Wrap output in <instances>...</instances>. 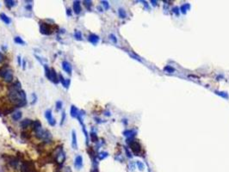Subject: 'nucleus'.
I'll use <instances>...</instances> for the list:
<instances>
[{
  "label": "nucleus",
  "instance_id": "nucleus-7",
  "mask_svg": "<svg viewBox=\"0 0 229 172\" xmlns=\"http://www.w3.org/2000/svg\"><path fill=\"white\" fill-rule=\"evenodd\" d=\"M74 166L76 169H80L82 167H83V157L78 155L75 158V160H74Z\"/></svg>",
  "mask_w": 229,
  "mask_h": 172
},
{
  "label": "nucleus",
  "instance_id": "nucleus-21",
  "mask_svg": "<svg viewBox=\"0 0 229 172\" xmlns=\"http://www.w3.org/2000/svg\"><path fill=\"white\" fill-rule=\"evenodd\" d=\"M74 37H75L76 40H78V41H81V40H82V34H81V32L78 31V30H76V31L74 32Z\"/></svg>",
  "mask_w": 229,
  "mask_h": 172
},
{
  "label": "nucleus",
  "instance_id": "nucleus-30",
  "mask_svg": "<svg viewBox=\"0 0 229 172\" xmlns=\"http://www.w3.org/2000/svg\"><path fill=\"white\" fill-rule=\"evenodd\" d=\"M66 13H67V15H69V16H71V10L70 9H67V11H66Z\"/></svg>",
  "mask_w": 229,
  "mask_h": 172
},
{
  "label": "nucleus",
  "instance_id": "nucleus-18",
  "mask_svg": "<svg viewBox=\"0 0 229 172\" xmlns=\"http://www.w3.org/2000/svg\"><path fill=\"white\" fill-rule=\"evenodd\" d=\"M98 36L97 35H89V37H88V40L91 42V43H93V44H96L97 41H98Z\"/></svg>",
  "mask_w": 229,
  "mask_h": 172
},
{
  "label": "nucleus",
  "instance_id": "nucleus-2",
  "mask_svg": "<svg viewBox=\"0 0 229 172\" xmlns=\"http://www.w3.org/2000/svg\"><path fill=\"white\" fill-rule=\"evenodd\" d=\"M66 153L63 151L62 146H58L56 147V149L54 150V153H53V161L59 164L60 166H62L63 163L66 160Z\"/></svg>",
  "mask_w": 229,
  "mask_h": 172
},
{
  "label": "nucleus",
  "instance_id": "nucleus-6",
  "mask_svg": "<svg viewBox=\"0 0 229 172\" xmlns=\"http://www.w3.org/2000/svg\"><path fill=\"white\" fill-rule=\"evenodd\" d=\"M45 117L46 119L47 120L48 123L50 126H55L56 124V121H55V119L53 118V114H52V110L48 109L45 112Z\"/></svg>",
  "mask_w": 229,
  "mask_h": 172
},
{
  "label": "nucleus",
  "instance_id": "nucleus-13",
  "mask_svg": "<svg viewBox=\"0 0 229 172\" xmlns=\"http://www.w3.org/2000/svg\"><path fill=\"white\" fill-rule=\"evenodd\" d=\"M73 11L77 15H78L81 12V4H80L79 1H74V3H73Z\"/></svg>",
  "mask_w": 229,
  "mask_h": 172
},
{
  "label": "nucleus",
  "instance_id": "nucleus-14",
  "mask_svg": "<svg viewBox=\"0 0 229 172\" xmlns=\"http://www.w3.org/2000/svg\"><path fill=\"white\" fill-rule=\"evenodd\" d=\"M70 113H71V116H72V118H78V114H79L78 109V108H77V107H75L74 105H72Z\"/></svg>",
  "mask_w": 229,
  "mask_h": 172
},
{
  "label": "nucleus",
  "instance_id": "nucleus-16",
  "mask_svg": "<svg viewBox=\"0 0 229 172\" xmlns=\"http://www.w3.org/2000/svg\"><path fill=\"white\" fill-rule=\"evenodd\" d=\"M0 18H1V20H2L5 23H6V24H10V23L11 22V18H10L7 15H5V13H1V14H0Z\"/></svg>",
  "mask_w": 229,
  "mask_h": 172
},
{
  "label": "nucleus",
  "instance_id": "nucleus-11",
  "mask_svg": "<svg viewBox=\"0 0 229 172\" xmlns=\"http://www.w3.org/2000/svg\"><path fill=\"white\" fill-rule=\"evenodd\" d=\"M32 123H33V121L30 119H24L20 122V126L22 128H27L28 127L32 126Z\"/></svg>",
  "mask_w": 229,
  "mask_h": 172
},
{
  "label": "nucleus",
  "instance_id": "nucleus-12",
  "mask_svg": "<svg viewBox=\"0 0 229 172\" xmlns=\"http://www.w3.org/2000/svg\"><path fill=\"white\" fill-rule=\"evenodd\" d=\"M72 146L73 149H78V142H77V135H76V132L74 130H72Z\"/></svg>",
  "mask_w": 229,
  "mask_h": 172
},
{
  "label": "nucleus",
  "instance_id": "nucleus-20",
  "mask_svg": "<svg viewBox=\"0 0 229 172\" xmlns=\"http://www.w3.org/2000/svg\"><path fill=\"white\" fill-rule=\"evenodd\" d=\"M5 5H7L8 7H13L16 5V1H12V0H5Z\"/></svg>",
  "mask_w": 229,
  "mask_h": 172
},
{
  "label": "nucleus",
  "instance_id": "nucleus-5",
  "mask_svg": "<svg viewBox=\"0 0 229 172\" xmlns=\"http://www.w3.org/2000/svg\"><path fill=\"white\" fill-rule=\"evenodd\" d=\"M130 148H131L132 152L134 154H136L137 156H140V155L144 153V150H143V148L140 146V143L137 141H132L130 143Z\"/></svg>",
  "mask_w": 229,
  "mask_h": 172
},
{
  "label": "nucleus",
  "instance_id": "nucleus-19",
  "mask_svg": "<svg viewBox=\"0 0 229 172\" xmlns=\"http://www.w3.org/2000/svg\"><path fill=\"white\" fill-rule=\"evenodd\" d=\"M44 69H45V74H46V77L49 79L50 78V76H51V69L48 68V66L47 65L44 66Z\"/></svg>",
  "mask_w": 229,
  "mask_h": 172
},
{
  "label": "nucleus",
  "instance_id": "nucleus-17",
  "mask_svg": "<svg viewBox=\"0 0 229 172\" xmlns=\"http://www.w3.org/2000/svg\"><path fill=\"white\" fill-rule=\"evenodd\" d=\"M21 118H22V112H21V111L15 112V113L12 114V120H13V121H19Z\"/></svg>",
  "mask_w": 229,
  "mask_h": 172
},
{
  "label": "nucleus",
  "instance_id": "nucleus-27",
  "mask_svg": "<svg viewBox=\"0 0 229 172\" xmlns=\"http://www.w3.org/2000/svg\"><path fill=\"white\" fill-rule=\"evenodd\" d=\"M65 119H66V113L63 112V114H62V117H61V125H62V124L64 123Z\"/></svg>",
  "mask_w": 229,
  "mask_h": 172
},
{
  "label": "nucleus",
  "instance_id": "nucleus-28",
  "mask_svg": "<svg viewBox=\"0 0 229 172\" xmlns=\"http://www.w3.org/2000/svg\"><path fill=\"white\" fill-rule=\"evenodd\" d=\"M4 60H5V56H4V55L1 53H0V63L3 62V61H4Z\"/></svg>",
  "mask_w": 229,
  "mask_h": 172
},
{
  "label": "nucleus",
  "instance_id": "nucleus-9",
  "mask_svg": "<svg viewBox=\"0 0 229 172\" xmlns=\"http://www.w3.org/2000/svg\"><path fill=\"white\" fill-rule=\"evenodd\" d=\"M50 81H52L53 83H58L60 82V79H59V76L57 75L56 72L54 69H51V76H50V78H49Z\"/></svg>",
  "mask_w": 229,
  "mask_h": 172
},
{
  "label": "nucleus",
  "instance_id": "nucleus-3",
  "mask_svg": "<svg viewBox=\"0 0 229 172\" xmlns=\"http://www.w3.org/2000/svg\"><path fill=\"white\" fill-rule=\"evenodd\" d=\"M0 77L6 83H11L13 81V72L7 65H5L0 68Z\"/></svg>",
  "mask_w": 229,
  "mask_h": 172
},
{
  "label": "nucleus",
  "instance_id": "nucleus-15",
  "mask_svg": "<svg viewBox=\"0 0 229 172\" xmlns=\"http://www.w3.org/2000/svg\"><path fill=\"white\" fill-rule=\"evenodd\" d=\"M32 127H33V130L35 131V133H36V132H38V131L41 130V129H42V128H41V123L38 120L33 121V123H32Z\"/></svg>",
  "mask_w": 229,
  "mask_h": 172
},
{
  "label": "nucleus",
  "instance_id": "nucleus-24",
  "mask_svg": "<svg viewBox=\"0 0 229 172\" xmlns=\"http://www.w3.org/2000/svg\"><path fill=\"white\" fill-rule=\"evenodd\" d=\"M56 108H57V110H60L62 108V102L61 101L56 102Z\"/></svg>",
  "mask_w": 229,
  "mask_h": 172
},
{
  "label": "nucleus",
  "instance_id": "nucleus-23",
  "mask_svg": "<svg viewBox=\"0 0 229 172\" xmlns=\"http://www.w3.org/2000/svg\"><path fill=\"white\" fill-rule=\"evenodd\" d=\"M21 136L23 138V139H30V137H31V135H30V133H28V132H22V134H21Z\"/></svg>",
  "mask_w": 229,
  "mask_h": 172
},
{
  "label": "nucleus",
  "instance_id": "nucleus-1",
  "mask_svg": "<svg viewBox=\"0 0 229 172\" xmlns=\"http://www.w3.org/2000/svg\"><path fill=\"white\" fill-rule=\"evenodd\" d=\"M8 97L16 108H22L27 104L26 94L22 90H9Z\"/></svg>",
  "mask_w": 229,
  "mask_h": 172
},
{
  "label": "nucleus",
  "instance_id": "nucleus-10",
  "mask_svg": "<svg viewBox=\"0 0 229 172\" xmlns=\"http://www.w3.org/2000/svg\"><path fill=\"white\" fill-rule=\"evenodd\" d=\"M59 79H60V82H61L62 85L66 89H68L69 88V85H70V79H66L64 78L63 75L60 74L59 75Z\"/></svg>",
  "mask_w": 229,
  "mask_h": 172
},
{
  "label": "nucleus",
  "instance_id": "nucleus-22",
  "mask_svg": "<svg viewBox=\"0 0 229 172\" xmlns=\"http://www.w3.org/2000/svg\"><path fill=\"white\" fill-rule=\"evenodd\" d=\"M14 41H15V42L16 43H17V44H20V45H24L25 44V41L21 38V37H19V36H16V37H15L14 38Z\"/></svg>",
  "mask_w": 229,
  "mask_h": 172
},
{
  "label": "nucleus",
  "instance_id": "nucleus-4",
  "mask_svg": "<svg viewBox=\"0 0 229 172\" xmlns=\"http://www.w3.org/2000/svg\"><path fill=\"white\" fill-rule=\"evenodd\" d=\"M53 27L44 22H40V32L44 35H50L53 33Z\"/></svg>",
  "mask_w": 229,
  "mask_h": 172
},
{
  "label": "nucleus",
  "instance_id": "nucleus-25",
  "mask_svg": "<svg viewBox=\"0 0 229 172\" xmlns=\"http://www.w3.org/2000/svg\"><path fill=\"white\" fill-rule=\"evenodd\" d=\"M83 3H84V5L86 7L87 9L91 8V1H84Z\"/></svg>",
  "mask_w": 229,
  "mask_h": 172
},
{
  "label": "nucleus",
  "instance_id": "nucleus-8",
  "mask_svg": "<svg viewBox=\"0 0 229 172\" xmlns=\"http://www.w3.org/2000/svg\"><path fill=\"white\" fill-rule=\"evenodd\" d=\"M62 68L67 74H70V75L72 74V65L68 61H63L62 62Z\"/></svg>",
  "mask_w": 229,
  "mask_h": 172
},
{
  "label": "nucleus",
  "instance_id": "nucleus-29",
  "mask_svg": "<svg viewBox=\"0 0 229 172\" xmlns=\"http://www.w3.org/2000/svg\"><path fill=\"white\" fill-rule=\"evenodd\" d=\"M17 59H18V65L21 66V63H22V61H21V57L18 56V57H17Z\"/></svg>",
  "mask_w": 229,
  "mask_h": 172
},
{
  "label": "nucleus",
  "instance_id": "nucleus-26",
  "mask_svg": "<svg viewBox=\"0 0 229 172\" xmlns=\"http://www.w3.org/2000/svg\"><path fill=\"white\" fill-rule=\"evenodd\" d=\"M91 140L93 141V142H96L97 141V135L95 134V133H91Z\"/></svg>",
  "mask_w": 229,
  "mask_h": 172
}]
</instances>
